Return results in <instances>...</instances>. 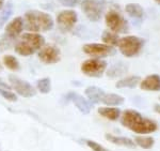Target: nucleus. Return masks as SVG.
Instances as JSON below:
<instances>
[{
	"instance_id": "nucleus-9",
	"label": "nucleus",
	"mask_w": 160,
	"mask_h": 151,
	"mask_svg": "<svg viewBox=\"0 0 160 151\" xmlns=\"http://www.w3.org/2000/svg\"><path fill=\"white\" fill-rule=\"evenodd\" d=\"M9 80L12 84V87L14 90L18 93L19 95L24 98H31L35 95V89L31 86L29 83L26 80L19 78V77L15 76V75H10Z\"/></svg>"
},
{
	"instance_id": "nucleus-16",
	"label": "nucleus",
	"mask_w": 160,
	"mask_h": 151,
	"mask_svg": "<svg viewBox=\"0 0 160 151\" xmlns=\"http://www.w3.org/2000/svg\"><path fill=\"white\" fill-rule=\"evenodd\" d=\"M87 98L89 99V101L92 104H96V103H100L102 101V98L105 95V91L99 87H96V86H90L88 87L86 91Z\"/></svg>"
},
{
	"instance_id": "nucleus-20",
	"label": "nucleus",
	"mask_w": 160,
	"mask_h": 151,
	"mask_svg": "<svg viewBox=\"0 0 160 151\" xmlns=\"http://www.w3.org/2000/svg\"><path fill=\"white\" fill-rule=\"evenodd\" d=\"M126 12L128 15L137 20H141L144 17V10L140 4L138 3H128L126 6Z\"/></svg>"
},
{
	"instance_id": "nucleus-5",
	"label": "nucleus",
	"mask_w": 160,
	"mask_h": 151,
	"mask_svg": "<svg viewBox=\"0 0 160 151\" xmlns=\"http://www.w3.org/2000/svg\"><path fill=\"white\" fill-rule=\"evenodd\" d=\"M81 9L86 16L91 22H98L102 18L105 9V1L102 0H83Z\"/></svg>"
},
{
	"instance_id": "nucleus-15",
	"label": "nucleus",
	"mask_w": 160,
	"mask_h": 151,
	"mask_svg": "<svg viewBox=\"0 0 160 151\" xmlns=\"http://www.w3.org/2000/svg\"><path fill=\"white\" fill-rule=\"evenodd\" d=\"M105 137H106V139H107L108 142L111 143V144H114L117 146H121V147L130 148V149H133V148L137 147L136 143L133 142L132 139L128 138V137L115 136V135H112V134H106Z\"/></svg>"
},
{
	"instance_id": "nucleus-27",
	"label": "nucleus",
	"mask_w": 160,
	"mask_h": 151,
	"mask_svg": "<svg viewBox=\"0 0 160 151\" xmlns=\"http://www.w3.org/2000/svg\"><path fill=\"white\" fill-rule=\"evenodd\" d=\"M37 86H38V91H40L41 93H44V94H46V93H49L50 90H51L50 78H48V77H45V78L40 79L37 83Z\"/></svg>"
},
{
	"instance_id": "nucleus-18",
	"label": "nucleus",
	"mask_w": 160,
	"mask_h": 151,
	"mask_svg": "<svg viewBox=\"0 0 160 151\" xmlns=\"http://www.w3.org/2000/svg\"><path fill=\"white\" fill-rule=\"evenodd\" d=\"M141 83V77L140 76H137V75H130V76L127 77H124V78L120 79L117 83L115 87L118 89H122V88H136L138 85H140Z\"/></svg>"
},
{
	"instance_id": "nucleus-1",
	"label": "nucleus",
	"mask_w": 160,
	"mask_h": 151,
	"mask_svg": "<svg viewBox=\"0 0 160 151\" xmlns=\"http://www.w3.org/2000/svg\"><path fill=\"white\" fill-rule=\"evenodd\" d=\"M121 123L137 134H151L158 129L157 123L148 118H144L139 111L126 109L121 115Z\"/></svg>"
},
{
	"instance_id": "nucleus-24",
	"label": "nucleus",
	"mask_w": 160,
	"mask_h": 151,
	"mask_svg": "<svg viewBox=\"0 0 160 151\" xmlns=\"http://www.w3.org/2000/svg\"><path fill=\"white\" fill-rule=\"evenodd\" d=\"M102 40L104 41L105 44L109 46H117L118 45V41H120V38L117 33L111 32V31H104L102 35Z\"/></svg>"
},
{
	"instance_id": "nucleus-31",
	"label": "nucleus",
	"mask_w": 160,
	"mask_h": 151,
	"mask_svg": "<svg viewBox=\"0 0 160 151\" xmlns=\"http://www.w3.org/2000/svg\"><path fill=\"white\" fill-rule=\"evenodd\" d=\"M81 0H59V2L64 7H75L79 3Z\"/></svg>"
},
{
	"instance_id": "nucleus-35",
	"label": "nucleus",
	"mask_w": 160,
	"mask_h": 151,
	"mask_svg": "<svg viewBox=\"0 0 160 151\" xmlns=\"http://www.w3.org/2000/svg\"><path fill=\"white\" fill-rule=\"evenodd\" d=\"M2 71V67H1V64H0V72Z\"/></svg>"
},
{
	"instance_id": "nucleus-12",
	"label": "nucleus",
	"mask_w": 160,
	"mask_h": 151,
	"mask_svg": "<svg viewBox=\"0 0 160 151\" xmlns=\"http://www.w3.org/2000/svg\"><path fill=\"white\" fill-rule=\"evenodd\" d=\"M140 88L145 91H160V75H148L143 80H141Z\"/></svg>"
},
{
	"instance_id": "nucleus-7",
	"label": "nucleus",
	"mask_w": 160,
	"mask_h": 151,
	"mask_svg": "<svg viewBox=\"0 0 160 151\" xmlns=\"http://www.w3.org/2000/svg\"><path fill=\"white\" fill-rule=\"evenodd\" d=\"M83 53H86L89 56H92L94 58H102V57L112 56L115 54V49L112 46H109L107 44H99V43H90L86 44L82 47Z\"/></svg>"
},
{
	"instance_id": "nucleus-30",
	"label": "nucleus",
	"mask_w": 160,
	"mask_h": 151,
	"mask_svg": "<svg viewBox=\"0 0 160 151\" xmlns=\"http://www.w3.org/2000/svg\"><path fill=\"white\" fill-rule=\"evenodd\" d=\"M12 40H13V39L9 38L7 35L0 36V51L11 47V46H12Z\"/></svg>"
},
{
	"instance_id": "nucleus-26",
	"label": "nucleus",
	"mask_w": 160,
	"mask_h": 151,
	"mask_svg": "<svg viewBox=\"0 0 160 151\" xmlns=\"http://www.w3.org/2000/svg\"><path fill=\"white\" fill-rule=\"evenodd\" d=\"M3 63L8 69L12 70V71H18L20 69L18 60L14 56H12V55H6L3 57Z\"/></svg>"
},
{
	"instance_id": "nucleus-8",
	"label": "nucleus",
	"mask_w": 160,
	"mask_h": 151,
	"mask_svg": "<svg viewBox=\"0 0 160 151\" xmlns=\"http://www.w3.org/2000/svg\"><path fill=\"white\" fill-rule=\"evenodd\" d=\"M77 20H78L77 13L73 10L61 11L57 16V23H58L59 29L63 31V32H68V31H71L73 29Z\"/></svg>"
},
{
	"instance_id": "nucleus-34",
	"label": "nucleus",
	"mask_w": 160,
	"mask_h": 151,
	"mask_svg": "<svg viewBox=\"0 0 160 151\" xmlns=\"http://www.w3.org/2000/svg\"><path fill=\"white\" fill-rule=\"evenodd\" d=\"M155 1H156V2H157V3H158V4H160V0H155Z\"/></svg>"
},
{
	"instance_id": "nucleus-17",
	"label": "nucleus",
	"mask_w": 160,
	"mask_h": 151,
	"mask_svg": "<svg viewBox=\"0 0 160 151\" xmlns=\"http://www.w3.org/2000/svg\"><path fill=\"white\" fill-rule=\"evenodd\" d=\"M128 71V66L124 62L120 61L117 63L112 64L110 67V69L107 71V76L110 78H115V77H120L125 75Z\"/></svg>"
},
{
	"instance_id": "nucleus-10",
	"label": "nucleus",
	"mask_w": 160,
	"mask_h": 151,
	"mask_svg": "<svg viewBox=\"0 0 160 151\" xmlns=\"http://www.w3.org/2000/svg\"><path fill=\"white\" fill-rule=\"evenodd\" d=\"M38 58L46 64H53L60 61L61 51L57 46L46 45L43 46L38 51Z\"/></svg>"
},
{
	"instance_id": "nucleus-25",
	"label": "nucleus",
	"mask_w": 160,
	"mask_h": 151,
	"mask_svg": "<svg viewBox=\"0 0 160 151\" xmlns=\"http://www.w3.org/2000/svg\"><path fill=\"white\" fill-rule=\"evenodd\" d=\"M15 51L20 56H30V55L34 54V49H33L29 44H27L24 41H20V42L16 43L15 45Z\"/></svg>"
},
{
	"instance_id": "nucleus-33",
	"label": "nucleus",
	"mask_w": 160,
	"mask_h": 151,
	"mask_svg": "<svg viewBox=\"0 0 160 151\" xmlns=\"http://www.w3.org/2000/svg\"><path fill=\"white\" fill-rule=\"evenodd\" d=\"M154 111H156V113L160 114V104H155V106H154Z\"/></svg>"
},
{
	"instance_id": "nucleus-6",
	"label": "nucleus",
	"mask_w": 160,
	"mask_h": 151,
	"mask_svg": "<svg viewBox=\"0 0 160 151\" xmlns=\"http://www.w3.org/2000/svg\"><path fill=\"white\" fill-rule=\"evenodd\" d=\"M107 69V62L102 59L91 58L83 61L81 64V72L89 77H100Z\"/></svg>"
},
{
	"instance_id": "nucleus-4",
	"label": "nucleus",
	"mask_w": 160,
	"mask_h": 151,
	"mask_svg": "<svg viewBox=\"0 0 160 151\" xmlns=\"http://www.w3.org/2000/svg\"><path fill=\"white\" fill-rule=\"evenodd\" d=\"M106 24H107L108 28L114 33H126L129 30V26H128V22L121 15L120 13L111 10L106 14L105 16Z\"/></svg>"
},
{
	"instance_id": "nucleus-32",
	"label": "nucleus",
	"mask_w": 160,
	"mask_h": 151,
	"mask_svg": "<svg viewBox=\"0 0 160 151\" xmlns=\"http://www.w3.org/2000/svg\"><path fill=\"white\" fill-rule=\"evenodd\" d=\"M0 88H6V89H9V86L4 84V82L0 78Z\"/></svg>"
},
{
	"instance_id": "nucleus-19",
	"label": "nucleus",
	"mask_w": 160,
	"mask_h": 151,
	"mask_svg": "<svg viewBox=\"0 0 160 151\" xmlns=\"http://www.w3.org/2000/svg\"><path fill=\"white\" fill-rule=\"evenodd\" d=\"M98 114L104 118L111 121L118 120L121 117V109L118 107H112V106H107V107H99Z\"/></svg>"
},
{
	"instance_id": "nucleus-28",
	"label": "nucleus",
	"mask_w": 160,
	"mask_h": 151,
	"mask_svg": "<svg viewBox=\"0 0 160 151\" xmlns=\"http://www.w3.org/2000/svg\"><path fill=\"white\" fill-rule=\"evenodd\" d=\"M0 94L10 102H16L17 101V95L9 89H6V88H0Z\"/></svg>"
},
{
	"instance_id": "nucleus-22",
	"label": "nucleus",
	"mask_w": 160,
	"mask_h": 151,
	"mask_svg": "<svg viewBox=\"0 0 160 151\" xmlns=\"http://www.w3.org/2000/svg\"><path fill=\"white\" fill-rule=\"evenodd\" d=\"M13 11H14V6H13L12 1H8L3 8V10H2L1 14H0V28L3 27L4 24L8 22V19L11 17Z\"/></svg>"
},
{
	"instance_id": "nucleus-2",
	"label": "nucleus",
	"mask_w": 160,
	"mask_h": 151,
	"mask_svg": "<svg viewBox=\"0 0 160 151\" xmlns=\"http://www.w3.org/2000/svg\"><path fill=\"white\" fill-rule=\"evenodd\" d=\"M25 28L31 32L48 31L53 27V19L47 13L31 10L25 14Z\"/></svg>"
},
{
	"instance_id": "nucleus-29",
	"label": "nucleus",
	"mask_w": 160,
	"mask_h": 151,
	"mask_svg": "<svg viewBox=\"0 0 160 151\" xmlns=\"http://www.w3.org/2000/svg\"><path fill=\"white\" fill-rule=\"evenodd\" d=\"M84 143H86V145L89 148H91L93 151H110V150H108L107 148H105L104 146H102L100 144H98V143L94 142V140L86 139Z\"/></svg>"
},
{
	"instance_id": "nucleus-23",
	"label": "nucleus",
	"mask_w": 160,
	"mask_h": 151,
	"mask_svg": "<svg viewBox=\"0 0 160 151\" xmlns=\"http://www.w3.org/2000/svg\"><path fill=\"white\" fill-rule=\"evenodd\" d=\"M133 142L142 149H151L155 144V139L152 136H136Z\"/></svg>"
},
{
	"instance_id": "nucleus-14",
	"label": "nucleus",
	"mask_w": 160,
	"mask_h": 151,
	"mask_svg": "<svg viewBox=\"0 0 160 151\" xmlns=\"http://www.w3.org/2000/svg\"><path fill=\"white\" fill-rule=\"evenodd\" d=\"M22 28H24V19L22 17H16L10 24H8L6 28V35L9 38L15 39L22 33Z\"/></svg>"
},
{
	"instance_id": "nucleus-3",
	"label": "nucleus",
	"mask_w": 160,
	"mask_h": 151,
	"mask_svg": "<svg viewBox=\"0 0 160 151\" xmlns=\"http://www.w3.org/2000/svg\"><path fill=\"white\" fill-rule=\"evenodd\" d=\"M144 44H145L144 39L136 35H128L120 39L118 46L124 56L130 58V57H135L140 53Z\"/></svg>"
},
{
	"instance_id": "nucleus-11",
	"label": "nucleus",
	"mask_w": 160,
	"mask_h": 151,
	"mask_svg": "<svg viewBox=\"0 0 160 151\" xmlns=\"http://www.w3.org/2000/svg\"><path fill=\"white\" fill-rule=\"evenodd\" d=\"M65 100L73 102L82 114H89L92 109V103L76 92H68L65 95Z\"/></svg>"
},
{
	"instance_id": "nucleus-21",
	"label": "nucleus",
	"mask_w": 160,
	"mask_h": 151,
	"mask_svg": "<svg viewBox=\"0 0 160 151\" xmlns=\"http://www.w3.org/2000/svg\"><path fill=\"white\" fill-rule=\"evenodd\" d=\"M124 101H125V99L120 94H115V93H105L102 103L106 104L107 106H118V105L123 104Z\"/></svg>"
},
{
	"instance_id": "nucleus-13",
	"label": "nucleus",
	"mask_w": 160,
	"mask_h": 151,
	"mask_svg": "<svg viewBox=\"0 0 160 151\" xmlns=\"http://www.w3.org/2000/svg\"><path fill=\"white\" fill-rule=\"evenodd\" d=\"M22 40L27 44H29L34 51L41 49L44 46V44H45V39H44L43 35H38V33H33V32L22 35Z\"/></svg>"
},
{
	"instance_id": "nucleus-36",
	"label": "nucleus",
	"mask_w": 160,
	"mask_h": 151,
	"mask_svg": "<svg viewBox=\"0 0 160 151\" xmlns=\"http://www.w3.org/2000/svg\"><path fill=\"white\" fill-rule=\"evenodd\" d=\"M159 100H160V97H159Z\"/></svg>"
}]
</instances>
